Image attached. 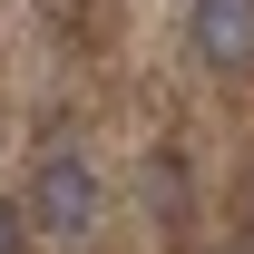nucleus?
<instances>
[{
    "mask_svg": "<svg viewBox=\"0 0 254 254\" xmlns=\"http://www.w3.org/2000/svg\"><path fill=\"white\" fill-rule=\"evenodd\" d=\"M20 215H30L39 235H88V225H98V166L78 157V147H49L39 176H30V205H20Z\"/></svg>",
    "mask_w": 254,
    "mask_h": 254,
    "instance_id": "nucleus-1",
    "label": "nucleus"
},
{
    "mask_svg": "<svg viewBox=\"0 0 254 254\" xmlns=\"http://www.w3.org/2000/svg\"><path fill=\"white\" fill-rule=\"evenodd\" d=\"M186 39H195L205 68H254V0H195Z\"/></svg>",
    "mask_w": 254,
    "mask_h": 254,
    "instance_id": "nucleus-2",
    "label": "nucleus"
},
{
    "mask_svg": "<svg viewBox=\"0 0 254 254\" xmlns=\"http://www.w3.org/2000/svg\"><path fill=\"white\" fill-rule=\"evenodd\" d=\"M0 254H30V215H20L10 195H0Z\"/></svg>",
    "mask_w": 254,
    "mask_h": 254,
    "instance_id": "nucleus-3",
    "label": "nucleus"
}]
</instances>
